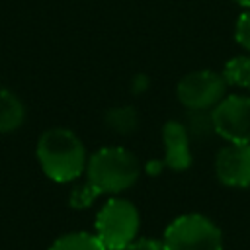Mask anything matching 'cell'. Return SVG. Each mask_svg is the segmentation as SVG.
<instances>
[{"instance_id": "obj_2", "label": "cell", "mask_w": 250, "mask_h": 250, "mask_svg": "<svg viewBox=\"0 0 250 250\" xmlns=\"http://www.w3.org/2000/svg\"><path fill=\"white\" fill-rule=\"evenodd\" d=\"M37 160L45 176L59 184L76 180L88 164L82 141L70 129L62 127L47 129L39 137Z\"/></svg>"}, {"instance_id": "obj_9", "label": "cell", "mask_w": 250, "mask_h": 250, "mask_svg": "<svg viewBox=\"0 0 250 250\" xmlns=\"http://www.w3.org/2000/svg\"><path fill=\"white\" fill-rule=\"evenodd\" d=\"M25 119L23 102L10 90L0 88V133L16 131Z\"/></svg>"}, {"instance_id": "obj_12", "label": "cell", "mask_w": 250, "mask_h": 250, "mask_svg": "<svg viewBox=\"0 0 250 250\" xmlns=\"http://www.w3.org/2000/svg\"><path fill=\"white\" fill-rule=\"evenodd\" d=\"M107 125L117 131L119 135H131L135 129H137V111L131 107V105H123V107H113L107 111V117H105Z\"/></svg>"}, {"instance_id": "obj_13", "label": "cell", "mask_w": 250, "mask_h": 250, "mask_svg": "<svg viewBox=\"0 0 250 250\" xmlns=\"http://www.w3.org/2000/svg\"><path fill=\"white\" fill-rule=\"evenodd\" d=\"M188 119H186V129L189 133V137H209L215 133V123H213V115L211 109H188Z\"/></svg>"}, {"instance_id": "obj_3", "label": "cell", "mask_w": 250, "mask_h": 250, "mask_svg": "<svg viewBox=\"0 0 250 250\" xmlns=\"http://www.w3.org/2000/svg\"><path fill=\"white\" fill-rule=\"evenodd\" d=\"M164 250H223L221 229L199 213L174 219L164 230Z\"/></svg>"}, {"instance_id": "obj_14", "label": "cell", "mask_w": 250, "mask_h": 250, "mask_svg": "<svg viewBox=\"0 0 250 250\" xmlns=\"http://www.w3.org/2000/svg\"><path fill=\"white\" fill-rule=\"evenodd\" d=\"M234 37H236V43L250 51V8H246L238 20H236V27H234Z\"/></svg>"}, {"instance_id": "obj_5", "label": "cell", "mask_w": 250, "mask_h": 250, "mask_svg": "<svg viewBox=\"0 0 250 250\" xmlns=\"http://www.w3.org/2000/svg\"><path fill=\"white\" fill-rule=\"evenodd\" d=\"M229 82L215 70H193L186 74L176 88L178 100L188 109H213L227 92Z\"/></svg>"}, {"instance_id": "obj_6", "label": "cell", "mask_w": 250, "mask_h": 250, "mask_svg": "<svg viewBox=\"0 0 250 250\" xmlns=\"http://www.w3.org/2000/svg\"><path fill=\"white\" fill-rule=\"evenodd\" d=\"M211 115L217 135L229 143H250V96H225Z\"/></svg>"}, {"instance_id": "obj_8", "label": "cell", "mask_w": 250, "mask_h": 250, "mask_svg": "<svg viewBox=\"0 0 250 250\" xmlns=\"http://www.w3.org/2000/svg\"><path fill=\"white\" fill-rule=\"evenodd\" d=\"M215 174L230 188L250 186V143H229L215 158Z\"/></svg>"}, {"instance_id": "obj_16", "label": "cell", "mask_w": 250, "mask_h": 250, "mask_svg": "<svg viewBox=\"0 0 250 250\" xmlns=\"http://www.w3.org/2000/svg\"><path fill=\"white\" fill-rule=\"evenodd\" d=\"M232 2H236V4H240L244 8H250V0H232Z\"/></svg>"}, {"instance_id": "obj_10", "label": "cell", "mask_w": 250, "mask_h": 250, "mask_svg": "<svg viewBox=\"0 0 250 250\" xmlns=\"http://www.w3.org/2000/svg\"><path fill=\"white\" fill-rule=\"evenodd\" d=\"M49 250H107L96 234L90 232H68L59 236Z\"/></svg>"}, {"instance_id": "obj_7", "label": "cell", "mask_w": 250, "mask_h": 250, "mask_svg": "<svg viewBox=\"0 0 250 250\" xmlns=\"http://www.w3.org/2000/svg\"><path fill=\"white\" fill-rule=\"evenodd\" d=\"M189 133L184 123L180 121H166L162 127V141H164V160L150 162L146 170L150 174H158L162 168H170L176 172L188 170L191 166V150H189Z\"/></svg>"}, {"instance_id": "obj_15", "label": "cell", "mask_w": 250, "mask_h": 250, "mask_svg": "<svg viewBox=\"0 0 250 250\" xmlns=\"http://www.w3.org/2000/svg\"><path fill=\"white\" fill-rule=\"evenodd\" d=\"M121 250H164V246L154 238H135Z\"/></svg>"}, {"instance_id": "obj_1", "label": "cell", "mask_w": 250, "mask_h": 250, "mask_svg": "<svg viewBox=\"0 0 250 250\" xmlns=\"http://www.w3.org/2000/svg\"><path fill=\"white\" fill-rule=\"evenodd\" d=\"M141 174V164L133 152L123 146H102L86 164V184L70 195L74 209L88 207L102 193H121L129 189Z\"/></svg>"}, {"instance_id": "obj_4", "label": "cell", "mask_w": 250, "mask_h": 250, "mask_svg": "<svg viewBox=\"0 0 250 250\" xmlns=\"http://www.w3.org/2000/svg\"><path fill=\"white\" fill-rule=\"evenodd\" d=\"M141 217L137 207L121 197L109 199L96 217V236L107 250H121L137 238Z\"/></svg>"}, {"instance_id": "obj_11", "label": "cell", "mask_w": 250, "mask_h": 250, "mask_svg": "<svg viewBox=\"0 0 250 250\" xmlns=\"http://www.w3.org/2000/svg\"><path fill=\"white\" fill-rule=\"evenodd\" d=\"M223 76L229 84L250 90V57L242 55L230 59L223 68Z\"/></svg>"}]
</instances>
